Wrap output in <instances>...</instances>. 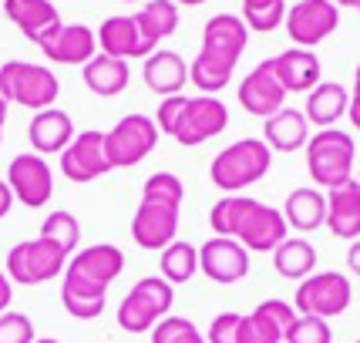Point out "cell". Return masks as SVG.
Returning a JSON list of instances; mask_svg holds the SVG:
<instances>
[{
  "label": "cell",
  "mask_w": 360,
  "mask_h": 343,
  "mask_svg": "<svg viewBox=\"0 0 360 343\" xmlns=\"http://www.w3.org/2000/svg\"><path fill=\"white\" fill-rule=\"evenodd\" d=\"M354 299V286L344 273H314L307 280H300L297 297H293V310L300 316H320V320H333L347 313Z\"/></svg>",
  "instance_id": "cell-10"
},
{
  "label": "cell",
  "mask_w": 360,
  "mask_h": 343,
  "mask_svg": "<svg viewBox=\"0 0 360 343\" xmlns=\"http://www.w3.org/2000/svg\"><path fill=\"white\" fill-rule=\"evenodd\" d=\"M280 212L286 226H293L297 233H316L320 226H327V195L316 186L293 188Z\"/></svg>",
  "instance_id": "cell-27"
},
{
  "label": "cell",
  "mask_w": 360,
  "mask_h": 343,
  "mask_svg": "<svg viewBox=\"0 0 360 343\" xmlns=\"http://www.w3.org/2000/svg\"><path fill=\"white\" fill-rule=\"evenodd\" d=\"M283 24H286V34L293 44L314 51L340 27V7L330 0H300L293 7H286Z\"/></svg>",
  "instance_id": "cell-12"
},
{
  "label": "cell",
  "mask_w": 360,
  "mask_h": 343,
  "mask_svg": "<svg viewBox=\"0 0 360 343\" xmlns=\"http://www.w3.org/2000/svg\"><path fill=\"white\" fill-rule=\"evenodd\" d=\"M152 343H205V337L199 333V327L186 320V316H165L152 327Z\"/></svg>",
  "instance_id": "cell-34"
},
{
  "label": "cell",
  "mask_w": 360,
  "mask_h": 343,
  "mask_svg": "<svg viewBox=\"0 0 360 343\" xmlns=\"http://www.w3.org/2000/svg\"><path fill=\"white\" fill-rule=\"evenodd\" d=\"M175 7H199V4H205V0H172Z\"/></svg>",
  "instance_id": "cell-45"
},
{
  "label": "cell",
  "mask_w": 360,
  "mask_h": 343,
  "mask_svg": "<svg viewBox=\"0 0 360 343\" xmlns=\"http://www.w3.org/2000/svg\"><path fill=\"white\" fill-rule=\"evenodd\" d=\"M357 182H360V172H357Z\"/></svg>",
  "instance_id": "cell-50"
},
{
  "label": "cell",
  "mask_w": 360,
  "mask_h": 343,
  "mask_svg": "<svg viewBox=\"0 0 360 343\" xmlns=\"http://www.w3.org/2000/svg\"><path fill=\"white\" fill-rule=\"evenodd\" d=\"M293 320H297L293 303L263 299L256 310L239 320V343H283V333Z\"/></svg>",
  "instance_id": "cell-18"
},
{
  "label": "cell",
  "mask_w": 360,
  "mask_h": 343,
  "mask_svg": "<svg viewBox=\"0 0 360 343\" xmlns=\"http://www.w3.org/2000/svg\"><path fill=\"white\" fill-rule=\"evenodd\" d=\"M34 323L17 310L0 313V343H34Z\"/></svg>",
  "instance_id": "cell-36"
},
{
  "label": "cell",
  "mask_w": 360,
  "mask_h": 343,
  "mask_svg": "<svg viewBox=\"0 0 360 343\" xmlns=\"http://www.w3.org/2000/svg\"><path fill=\"white\" fill-rule=\"evenodd\" d=\"M263 141H266L269 152H283V155L307 148V141H310V125H307L303 111L280 108L276 115H269L266 122H263Z\"/></svg>",
  "instance_id": "cell-25"
},
{
  "label": "cell",
  "mask_w": 360,
  "mask_h": 343,
  "mask_svg": "<svg viewBox=\"0 0 360 343\" xmlns=\"http://www.w3.org/2000/svg\"><path fill=\"white\" fill-rule=\"evenodd\" d=\"M98 51L108 54V58H122V61H131V58H148L155 54V47L145 41L135 14H118L108 17L101 27H98Z\"/></svg>",
  "instance_id": "cell-20"
},
{
  "label": "cell",
  "mask_w": 360,
  "mask_h": 343,
  "mask_svg": "<svg viewBox=\"0 0 360 343\" xmlns=\"http://www.w3.org/2000/svg\"><path fill=\"white\" fill-rule=\"evenodd\" d=\"M158 269H162V280L169 286H182L199 273V246H192L186 239H175L169 242L162 256H158Z\"/></svg>",
  "instance_id": "cell-32"
},
{
  "label": "cell",
  "mask_w": 360,
  "mask_h": 343,
  "mask_svg": "<svg viewBox=\"0 0 360 343\" xmlns=\"http://www.w3.org/2000/svg\"><path fill=\"white\" fill-rule=\"evenodd\" d=\"M11 299H14V283L7 280V273L0 269V313L11 310Z\"/></svg>",
  "instance_id": "cell-40"
},
{
  "label": "cell",
  "mask_w": 360,
  "mask_h": 343,
  "mask_svg": "<svg viewBox=\"0 0 360 343\" xmlns=\"http://www.w3.org/2000/svg\"><path fill=\"white\" fill-rule=\"evenodd\" d=\"M4 14L14 24L17 31L24 34L31 44H44L51 41L64 20L58 14V7L51 0H4Z\"/></svg>",
  "instance_id": "cell-19"
},
{
  "label": "cell",
  "mask_w": 360,
  "mask_h": 343,
  "mask_svg": "<svg viewBox=\"0 0 360 343\" xmlns=\"http://www.w3.org/2000/svg\"><path fill=\"white\" fill-rule=\"evenodd\" d=\"M0 94L7 98V105L44 111V108H54V101L61 94V81L44 64L7 61L0 64Z\"/></svg>",
  "instance_id": "cell-6"
},
{
  "label": "cell",
  "mask_w": 360,
  "mask_h": 343,
  "mask_svg": "<svg viewBox=\"0 0 360 343\" xmlns=\"http://www.w3.org/2000/svg\"><path fill=\"white\" fill-rule=\"evenodd\" d=\"M81 78H84V88L98 98H115L128 88L131 81V71H128V61L122 58H108V54H94L91 61L81 67Z\"/></svg>",
  "instance_id": "cell-29"
},
{
  "label": "cell",
  "mask_w": 360,
  "mask_h": 343,
  "mask_svg": "<svg viewBox=\"0 0 360 343\" xmlns=\"http://www.w3.org/2000/svg\"><path fill=\"white\" fill-rule=\"evenodd\" d=\"M135 20H139L145 41L158 51V44H162L165 37H172V34L179 31V7H175L172 0H148L139 14H135Z\"/></svg>",
  "instance_id": "cell-31"
},
{
  "label": "cell",
  "mask_w": 360,
  "mask_h": 343,
  "mask_svg": "<svg viewBox=\"0 0 360 343\" xmlns=\"http://www.w3.org/2000/svg\"><path fill=\"white\" fill-rule=\"evenodd\" d=\"M11 205H14V192H11V186L0 179V219L11 212Z\"/></svg>",
  "instance_id": "cell-41"
},
{
  "label": "cell",
  "mask_w": 360,
  "mask_h": 343,
  "mask_svg": "<svg viewBox=\"0 0 360 343\" xmlns=\"http://www.w3.org/2000/svg\"><path fill=\"white\" fill-rule=\"evenodd\" d=\"M122 4H139V0H122Z\"/></svg>",
  "instance_id": "cell-48"
},
{
  "label": "cell",
  "mask_w": 360,
  "mask_h": 343,
  "mask_svg": "<svg viewBox=\"0 0 360 343\" xmlns=\"http://www.w3.org/2000/svg\"><path fill=\"white\" fill-rule=\"evenodd\" d=\"M186 186L172 172H155L141 186V202L131 216V239L141 250L162 252L179 235V212H182Z\"/></svg>",
  "instance_id": "cell-4"
},
{
  "label": "cell",
  "mask_w": 360,
  "mask_h": 343,
  "mask_svg": "<svg viewBox=\"0 0 360 343\" xmlns=\"http://www.w3.org/2000/svg\"><path fill=\"white\" fill-rule=\"evenodd\" d=\"M246 44H250V31H246L243 17L236 14L209 17L202 27V51L195 54V61L188 64V81L202 94H219L233 78Z\"/></svg>",
  "instance_id": "cell-3"
},
{
  "label": "cell",
  "mask_w": 360,
  "mask_h": 343,
  "mask_svg": "<svg viewBox=\"0 0 360 343\" xmlns=\"http://www.w3.org/2000/svg\"><path fill=\"white\" fill-rule=\"evenodd\" d=\"M357 343H360V340H357Z\"/></svg>",
  "instance_id": "cell-53"
},
{
  "label": "cell",
  "mask_w": 360,
  "mask_h": 343,
  "mask_svg": "<svg viewBox=\"0 0 360 343\" xmlns=\"http://www.w3.org/2000/svg\"><path fill=\"white\" fill-rule=\"evenodd\" d=\"M357 71H360V64H357Z\"/></svg>",
  "instance_id": "cell-51"
},
{
  "label": "cell",
  "mask_w": 360,
  "mask_h": 343,
  "mask_svg": "<svg viewBox=\"0 0 360 343\" xmlns=\"http://www.w3.org/2000/svg\"><path fill=\"white\" fill-rule=\"evenodd\" d=\"M273 165V152L263 138H239L229 148H222L209 165L212 186L222 188L226 195H239L243 188L256 186Z\"/></svg>",
  "instance_id": "cell-5"
},
{
  "label": "cell",
  "mask_w": 360,
  "mask_h": 343,
  "mask_svg": "<svg viewBox=\"0 0 360 343\" xmlns=\"http://www.w3.org/2000/svg\"><path fill=\"white\" fill-rule=\"evenodd\" d=\"M239 320L243 313H219L212 323H209V333H205V343H239Z\"/></svg>",
  "instance_id": "cell-38"
},
{
  "label": "cell",
  "mask_w": 360,
  "mask_h": 343,
  "mask_svg": "<svg viewBox=\"0 0 360 343\" xmlns=\"http://www.w3.org/2000/svg\"><path fill=\"white\" fill-rule=\"evenodd\" d=\"M283 0H243V14H252V11H266V7H276Z\"/></svg>",
  "instance_id": "cell-43"
},
{
  "label": "cell",
  "mask_w": 360,
  "mask_h": 343,
  "mask_svg": "<svg viewBox=\"0 0 360 343\" xmlns=\"http://www.w3.org/2000/svg\"><path fill=\"white\" fill-rule=\"evenodd\" d=\"M158 145V128L148 115H125L118 125L105 131V155L111 169H131L148 158Z\"/></svg>",
  "instance_id": "cell-11"
},
{
  "label": "cell",
  "mask_w": 360,
  "mask_h": 343,
  "mask_svg": "<svg viewBox=\"0 0 360 343\" xmlns=\"http://www.w3.org/2000/svg\"><path fill=\"white\" fill-rule=\"evenodd\" d=\"M273 269L280 273L283 280H307L316 273V250L310 239H283L280 246L273 250Z\"/></svg>",
  "instance_id": "cell-30"
},
{
  "label": "cell",
  "mask_w": 360,
  "mask_h": 343,
  "mask_svg": "<svg viewBox=\"0 0 360 343\" xmlns=\"http://www.w3.org/2000/svg\"><path fill=\"white\" fill-rule=\"evenodd\" d=\"M7 186L14 192V199L27 209H44L54 195V172L47 165V158L24 152L11 162L7 169Z\"/></svg>",
  "instance_id": "cell-14"
},
{
  "label": "cell",
  "mask_w": 360,
  "mask_h": 343,
  "mask_svg": "<svg viewBox=\"0 0 360 343\" xmlns=\"http://www.w3.org/2000/svg\"><path fill=\"white\" fill-rule=\"evenodd\" d=\"M0 4H4V0H0Z\"/></svg>",
  "instance_id": "cell-52"
},
{
  "label": "cell",
  "mask_w": 360,
  "mask_h": 343,
  "mask_svg": "<svg viewBox=\"0 0 360 343\" xmlns=\"http://www.w3.org/2000/svg\"><path fill=\"white\" fill-rule=\"evenodd\" d=\"M75 135H78V131H75V122H71V115L61 108L34 111L31 125H27V138H31L34 155H41V158L61 155Z\"/></svg>",
  "instance_id": "cell-22"
},
{
  "label": "cell",
  "mask_w": 360,
  "mask_h": 343,
  "mask_svg": "<svg viewBox=\"0 0 360 343\" xmlns=\"http://www.w3.org/2000/svg\"><path fill=\"white\" fill-rule=\"evenodd\" d=\"M212 233L236 239L246 252H273L290 235V226L280 209L256 202L250 195H226L209 212Z\"/></svg>",
  "instance_id": "cell-2"
},
{
  "label": "cell",
  "mask_w": 360,
  "mask_h": 343,
  "mask_svg": "<svg viewBox=\"0 0 360 343\" xmlns=\"http://www.w3.org/2000/svg\"><path fill=\"white\" fill-rule=\"evenodd\" d=\"M330 4H337V7H354L357 0H330Z\"/></svg>",
  "instance_id": "cell-46"
},
{
  "label": "cell",
  "mask_w": 360,
  "mask_h": 343,
  "mask_svg": "<svg viewBox=\"0 0 360 343\" xmlns=\"http://www.w3.org/2000/svg\"><path fill=\"white\" fill-rule=\"evenodd\" d=\"M347 266H350L354 276H360V239L350 242V250H347Z\"/></svg>",
  "instance_id": "cell-42"
},
{
  "label": "cell",
  "mask_w": 360,
  "mask_h": 343,
  "mask_svg": "<svg viewBox=\"0 0 360 343\" xmlns=\"http://www.w3.org/2000/svg\"><path fill=\"white\" fill-rule=\"evenodd\" d=\"M7 280L17 283V286H37V283H51L58 280L68 266V256H64L54 242L47 239H27V242H17L14 250L7 252Z\"/></svg>",
  "instance_id": "cell-9"
},
{
  "label": "cell",
  "mask_w": 360,
  "mask_h": 343,
  "mask_svg": "<svg viewBox=\"0 0 360 343\" xmlns=\"http://www.w3.org/2000/svg\"><path fill=\"white\" fill-rule=\"evenodd\" d=\"M350 125L360 131V71H354V88H350V105H347Z\"/></svg>",
  "instance_id": "cell-39"
},
{
  "label": "cell",
  "mask_w": 360,
  "mask_h": 343,
  "mask_svg": "<svg viewBox=\"0 0 360 343\" xmlns=\"http://www.w3.org/2000/svg\"><path fill=\"white\" fill-rule=\"evenodd\" d=\"M108 172L111 165L105 155V131H78L61 152V175L75 186H88Z\"/></svg>",
  "instance_id": "cell-15"
},
{
  "label": "cell",
  "mask_w": 360,
  "mask_h": 343,
  "mask_svg": "<svg viewBox=\"0 0 360 343\" xmlns=\"http://www.w3.org/2000/svg\"><path fill=\"white\" fill-rule=\"evenodd\" d=\"M122 269H125V252L111 242H94L78 250L61 273V306L75 320H98L108 306V286L122 276Z\"/></svg>",
  "instance_id": "cell-1"
},
{
  "label": "cell",
  "mask_w": 360,
  "mask_h": 343,
  "mask_svg": "<svg viewBox=\"0 0 360 343\" xmlns=\"http://www.w3.org/2000/svg\"><path fill=\"white\" fill-rule=\"evenodd\" d=\"M283 340L286 343H330L333 340V330H330L327 320H320V316H300L286 327L283 333Z\"/></svg>",
  "instance_id": "cell-35"
},
{
  "label": "cell",
  "mask_w": 360,
  "mask_h": 343,
  "mask_svg": "<svg viewBox=\"0 0 360 343\" xmlns=\"http://www.w3.org/2000/svg\"><path fill=\"white\" fill-rule=\"evenodd\" d=\"M172 303H175V286H169L162 276H145L122 299L118 327L125 333H148L158 320H165L172 313Z\"/></svg>",
  "instance_id": "cell-8"
},
{
  "label": "cell",
  "mask_w": 360,
  "mask_h": 343,
  "mask_svg": "<svg viewBox=\"0 0 360 343\" xmlns=\"http://www.w3.org/2000/svg\"><path fill=\"white\" fill-rule=\"evenodd\" d=\"M141 78L148 84V91L162 94V98H172V94H182L188 81V64L179 51H155L145 58V71Z\"/></svg>",
  "instance_id": "cell-26"
},
{
  "label": "cell",
  "mask_w": 360,
  "mask_h": 343,
  "mask_svg": "<svg viewBox=\"0 0 360 343\" xmlns=\"http://www.w3.org/2000/svg\"><path fill=\"white\" fill-rule=\"evenodd\" d=\"M347 105H350V91H347L344 84H337V81H320L314 91L307 94L303 118H307V125L333 128L347 115Z\"/></svg>",
  "instance_id": "cell-28"
},
{
  "label": "cell",
  "mask_w": 360,
  "mask_h": 343,
  "mask_svg": "<svg viewBox=\"0 0 360 343\" xmlns=\"http://www.w3.org/2000/svg\"><path fill=\"white\" fill-rule=\"evenodd\" d=\"M269 64H273V75H276L286 94H310L320 84V75H323L320 58L307 47H290L276 58H269Z\"/></svg>",
  "instance_id": "cell-21"
},
{
  "label": "cell",
  "mask_w": 360,
  "mask_h": 343,
  "mask_svg": "<svg viewBox=\"0 0 360 343\" xmlns=\"http://www.w3.org/2000/svg\"><path fill=\"white\" fill-rule=\"evenodd\" d=\"M41 51L51 64H81L84 67L98 54V37L84 24H61L58 34L41 44Z\"/></svg>",
  "instance_id": "cell-23"
},
{
  "label": "cell",
  "mask_w": 360,
  "mask_h": 343,
  "mask_svg": "<svg viewBox=\"0 0 360 343\" xmlns=\"http://www.w3.org/2000/svg\"><path fill=\"white\" fill-rule=\"evenodd\" d=\"M199 269L212 283L233 286V283L250 276V252L243 250L236 239L216 235V239H205L202 242V250H199Z\"/></svg>",
  "instance_id": "cell-17"
},
{
  "label": "cell",
  "mask_w": 360,
  "mask_h": 343,
  "mask_svg": "<svg viewBox=\"0 0 360 343\" xmlns=\"http://www.w3.org/2000/svg\"><path fill=\"white\" fill-rule=\"evenodd\" d=\"M226 125H229V108L222 105L219 98H216V94H195V98L186 101L172 138L179 141L182 148H195V145L222 135Z\"/></svg>",
  "instance_id": "cell-13"
},
{
  "label": "cell",
  "mask_w": 360,
  "mask_h": 343,
  "mask_svg": "<svg viewBox=\"0 0 360 343\" xmlns=\"http://www.w3.org/2000/svg\"><path fill=\"white\" fill-rule=\"evenodd\" d=\"M7 108H11V105H7V98L0 94V131H4V125H7Z\"/></svg>",
  "instance_id": "cell-44"
},
{
  "label": "cell",
  "mask_w": 360,
  "mask_h": 343,
  "mask_svg": "<svg viewBox=\"0 0 360 343\" xmlns=\"http://www.w3.org/2000/svg\"><path fill=\"white\" fill-rule=\"evenodd\" d=\"M354 7H357V14H360V0H357V4H354Z\"/></svg>",
  "instance_id": "cell-49"
},
{
  "label": "cell",
  "mask_w": 360,
  "mask_h": 343,
  "mask_svg": "<svg viewBox=\"0 0 360 343\" xmlns=\"http://www.w3.org/2000/svg\"><path fill=\"white\" fill-rule=\"evenodd\" d=\"M236 98H239V105H243L246 115H256V118H263V122H266L269 115H276L280 108H286V91H283V84L276 81V75H273L269 58L259 61L246 78L239 81Z\"/></svg>",
  "instance_id": "cell-16"
},
{
  "label": "cell",
  "mask_w": 360,
  "mask_h": 343,
  "mask_svg": "<svg viewBox=\"0 0 360 343\" xmlns=\"http://www.w3.org/2000/svg\"><path fill=\"white\" fill-rule=\"evenodd\" d=\"M188 94H172V98H162V105L155 111V128L158 135H175V125H179V118H182V108H186Z\"/></svg>",
  "instance_id": "cell-37"
},
{
  "label": "cell",
  "mask_w": 360,
  "mask_h": 343,
  "mask_svg": "<svg viewBox=\"0 0 360 343\" xmlns=\"http://www.w3.org/2000/svg\"><path fill=\"white\" fill-rule=\"evenodd\" d=\"M34 343H61V340H54V337H41V340H34Z\"/></svg>",
  "instance_id": "cell-47"
},
{
  "label": "cell",
  "mask_w": 360,
  "mask_h": 343,
  "mask_svg": "<svg viewBox=\"0 0 360 343\" xmlns=\"http://www.w3.org/2000/svg\"><path fill=\"white\" fill-rule=\"evenodd\" d=\"M41 239H47V242H54L58 250L71 259L75 252H78V242H81V222L71 212H51V216L41 222Z\"/></svg>",
  "instance_id": "cell-33"
},
{
  "label": "cell",
  "mask_w": 360,
  "mask_h": 343,
  "mask_svg": "<svg viewBox=\"0 0 360 343\" xmlns=\"http://www.w3.org/2000/svg\"><path fill=\"white\" fill-rule=\"evenodd\" d=\"M354 158H357V145L340 128H320L307 141V169L314 186H344L347 179H354Z\"/></svg>",
  "instance_id": "cell-7"
},
{
  "label": "cell",
  "mask_w": 360,
  "mask_h": 343,
  "mask_svg": "<svg viewBox=\"0 0 360 343\" xmlns=\"http://www.w3.org/2000/svg\"><path fill=\"white\" fill-rule=\"evenodd\" d=\"M327 229L337 239H360V182L327 188Z\"/></svg>",
  "instance_id": "cell-24"
}]
</instances>
